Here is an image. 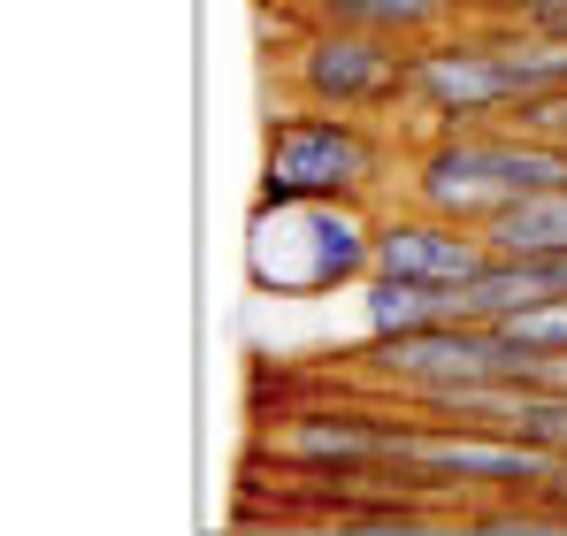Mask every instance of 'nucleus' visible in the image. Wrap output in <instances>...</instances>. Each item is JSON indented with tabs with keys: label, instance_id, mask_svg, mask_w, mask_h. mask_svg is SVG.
<instances>
[{
	"label": "nucleus",
	"instance_id": "obj_10",
	"mask_svg": "<svg viewBox=\"0 0 567 536\" xmlns=\"http://www.w3.org/2000/svg\"><path fill=\"white\" fill-rule=\"evenodd\" d=\"M483 238H491V254H529V261L567 254V184H553V192H522Z\"/></svg>",
	"mask_w": 567,
	"mask_h": 536
},
{
	"label": "nucleus",
	"instance_id": "obj_5",
	"mask_svg": "<svg viewBox=\"0 0 567 536\" xmlns=\"http://www.w3.org/2000/svg\"><path fill=\"white\" fill-rule=\"evenodd\" d=\"M514 100H522V70L506 54V31L461 16L453 31L414 47V115H430V131L506 123Z\"/></svg>",
	"mask_w": 567,
	"mask_h": 536
},
{
	"label": "nucleus",
	"instance_id": "obj_4",
	"mask_svg": "<svg viewBox=\"0 0 567 536\" xmlns=\"http://www.w3.org/2000/svg\"><path fill=\"white\" fill-rule=\"evenodd\" d=\"M284 92L299 107H338V115H399L414 107V47L377 31H338L315 23L284 54Z\"/></svg>",
	"mask_w": 567,
	"mask_h": 536
},
{
	"label": "nucleus",
	"instance_id": "obj_2",
	"mask_svg": "<svg viewBox=\"0 0 567 536\" xmlns=\"http://www.w3.org/2000/svg\"><path fill=\"white\" fill-rule=\"evenodd\" d=\"M246 276L277 299H330L361 291L377 276V207H254L246 230Z\"/></svg>",
	"mask_w": 567,
	"mask_h": 536
},
{
	"label": "nucleus",
	"instance_id": "obj_14",
	"mask_svg": "<svg viewBox=\"0 0 567 536\" xmlns=\"http://www.w3.org/2000/svg\"><path fill=\"white\" fill-rule=\"evenodd\" d=\"M560 138H567V131H560Z\"/></svg>",
	"mask_w": 567,
	"mask_h": 536
},
{
	"label": "nucleus",
	"instance_id": "obj_9",
	"mask_svg": "<svg viewBox=\"0 0 567 536\" xmlns=\"http://www.w3.org/2000/svg\"><path fill=\"white\" fill-rule=\"evenodd\" d=\"M307 16L338 23V31H377L399 47H422V39L461 23V0H307Z\"/></svg>",
	"mask_w": 567,
	"mask_h": 536
},
{
	"label": "nucleus",
	"instance_id": "obj_12",
	"mask_svg": "<svg viewBox=\"0 0 567 536\" xmlns=\"http://www.w3.org/2000/svg\"><path fill=\"white\" fill-rule=\"evenodd\" d=\"M553 0H461L468 23H491V31H514V23H537Z\"/></svg>",
	"mask_w": 567,
	"mask_h": 536
},
{
	"label": "nucleus",
	"instance_id": "obj_1",
	"mask_svg": "<svg viewBox=\"0 0 567 536\" xmlns=\"http://www.w3.org/2000/svg\"><path fill=\"white\" fill-rule=\"evenodd\" d=\"M399 146L383 115H338V107H284L261 131V184L254 207H377L399 177Z\"/></svg>",
	"mask_w": 567,
	"mask_h": 536
},
{
	"label": "nucleus",
	"instance_id": "obj_11",
	"mask_svg": "<svg viewBox=\"0 0 567 536\" xmlns=\"http://www.w3.org/2000/svg\"><path fill=\"white\" fill-rule=\"evenodd\" d=\"M498 330H514V346H529L537 360L567 353V299H537V307H522L514 322H498Z\"/></svg>",
	"mask_w": 567,
	"mask_h": 536
},
{
	"label": "nucleus",
	"instance_id": "obj_6",
	"mask_svg": "<svg viewBox=\"0 0 567 536\" xmlns=\"http://www.w3.org/2000/svg\"><path fill=\"white\" fill-rule=\"evenodd\" d=\"M399 199L430 207V215H453L468 230H491L506 207H514V184L498 169V146H491V123H468V131H430L406 169H399Z\"/></svg>",
	"mask_w": 567,
	"mask_h": 536
},
{
	"label": "nucleus",
	"instance_id": "obj_3",
	"mask_svg": "<svg viewBox=\"0 0 567 536\" xmlns=\"http://www.w3.org/2000/svg\"><path fill=\"white\" fill-rule=\"evenodd\" d=\"M346 375L391 406H414L461 383H537V353L514 346V330L498 322H430V330L369 338L361 353H346Z\"/></svg>",
	"mask_w": 567,
	"mask_h": 536
},
{
	"label": "nucleus",
	"instance_id": "obj_8",
	"mask_svg": "<svg viewBox=\"0 0 567 536\" xmlns=\"http://www.w3.org/2000/svg\"><path fill=\"white\" fill-rule=\"evenodd\" d=\"M361 330L369 338H399V330H430V322H468L461 284H422V276H369L361 291Z\"/></svg>",
	"mask_w": 567,
	"mask_h": 536
},
{
	"label": "nucleus",
	"instance_id": "obj_7",
	"mask_svg": "<svg viewBox=\"0 0 567 536\" xmlns=\"http://www.w3.org/2000/svg\"><path fill=\"white\" fill-rule=\"evenodd\" d=\"M491 261V238L453 223V215H430L414 199L377 207V268L383 276H422V284H468Z\"/></svg>",
	"mask_w": 567,
	"mask_h": 536
},
{
	"label": "nucleus",
	"instance_id": "obj_13",
	"mask_svg": "<svg viewBox=\"0 0 567 536\" xmlns=\"http://www.w3.org/2000/svg\"><path fill=\"white\" fill-rule=\"evenodd\" d=\"M537 498H545V506H560V514H567V452L553 460V475L537 483Z\"/></svg>",
	"mask_w": 567,
	"mask_h": 536
}]
</instances>
